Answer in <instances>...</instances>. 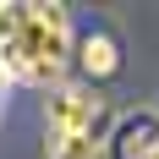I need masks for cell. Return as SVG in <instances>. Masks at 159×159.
I'll list each match as a JSON object with an SVG mask.
<instances>
[{
    "label": "cell",
    "instance_id": "277c9868",
    "mask_svg": "<svg viewBox=\"0 0 159 159\" xmlns=\"http://www.w3.org/2000/svg\"><path fill=\"white\" fill-rule=\"evenodd\" d=\"M71 66H77L82 77H115L121 71V44H115L104 28H93V33H77V44H71Z\"/></svg>",
    "mask_w": 159,
    "mask_h": 159
},
{
    "label": "cell",
    "instance_id": "6da1fadb",
    "mask_svg": "<svg viewBox=\"0 0 159 159\" xmlns=\"http://www.w3.org/2000/svg\"><path fill=\"white\" fill-rule=\"evenodd\" d=\"M71 16L55 0H0V77L16 88H61L71 71Z\"/></svg>",
    "mask_w": 159,
    "mask_h": 159
},
{
    "label": "cell",
    "instance_id": "7a4b0ae2",
    "mask_svg": "<svg viewBox=\"0 0 159 159\" xmlns=\"http://www.w3.org/2000/svg\"><path fill=\"white\" fill-rule=\"evenodd\" d=\"M110 121L104 99L88 82H61L44 99V159H104L110 143Z\"/></svg>",
    "mask_w": 159,
    "mask_h": 159
},
{
    "label": "cell",
    "instance_id": "3957f363",
    "mask_svg": "<svg viewBox=\"0 0 159 159\" xmlns=\"http://www.w3.org/2000/svg\"><path fill=\"white\" fill-rule=\"evenodd\" d=\"M104 159H159V104H137L115 115Z\"/></svg>",
    "mask_w": 159,
    "mask_h": 159
}]
</instances>
